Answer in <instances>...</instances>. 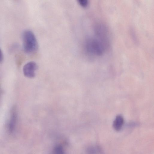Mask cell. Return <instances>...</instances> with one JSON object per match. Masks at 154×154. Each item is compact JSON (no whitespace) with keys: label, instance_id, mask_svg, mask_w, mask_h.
I'll list each match as a JSON object with an SVG mask.
<instances>
[{"label":"cell","instance_id":"cell-7","mask_svg":"<svg viewBox=\"0 0 154 154\" xmlns=\"http://www.w3.org/2000/svg\"><path fill=\"white\" fill-rule=\"evenodd\" d=\"M53 154H63V148L60 145H57L55 148Z\"/></svg>","mask_w":154,"mask_h":154},{"label":"cell","instance_id":"cell-8","mask_svg":"<svg viewBox=\"0 0 154 154\" xmlns=\"http://www.w3.org/2000/svg\"><path fill=\"white\" fill-rule=\"evenodd\" d=\"M78 3L80 6L84 8L87 7L89 4L88 0H79Z\"/></svg>","mask_w":154,"mask_h":154},{"label":"cell","instance_id":"cell-3","mask_svg":"<svg viewBox=\"0 0 154 154\" xmlns=\"http://www.w3.org/2000/svg\"><path fill=\"white\" fill-rule=\"evenodd\" d=\"M37 69V65L35 62H29L26 64L23 67L24 75L28 78H34L35 76V72Z\"/></svg>","mask_w":154,"mask_h":154},{"label":"cell","instance_id":"cell-5","mask_svg":"<svg viewBox=\"0 0 154 154\" xmlns=\"http://www.w3.org/2000/svg\"><path fill=\"white\" fill-rule=\"evenodd\" d=\"M124 123V120L123 117L121 115H118L116 116L113 124L114 128L116 131H119L121 129Z\"/></svg>","mask_w":154,"mask_h":154},{"label":"cell","instance_id":"cell-9","mask_svg":"<svg viewBox=\"0 0 154 154\" xmlns=\"http://www.w3.org/2000/svg\"><path fill=\"white\" fill-rule=\"evenodd\" d=\"M3 59V55L2 52L0 48V62H2Z\"/></svg>","mask_w":154,"mask_h":154},{"label":"cell","instance_id":"cell-1","mask_svg":"<svg viewBox=\"0 0 154 154\" xmlns=\"http://www.w3.org/2000/svg\"><path fill=\"white\" fill-rule=\"evenodd\" d=\"M85 48L88 53L96 56L103 54L105 48L102 41L94 38H89L86 40Z\"/></svg>","mask_w":154,"mask_h":154},{"label":"cell","instance_id":"cell-4","mask_svg":"<svg viewBox=\"0 0 154 154\" xmlns=\"http://www.w3.org/2000/svg\"><path fill=\"white\" fill-rule=\"evenodd\" d=\"M17 114L16 107L14 106L11 109L10 117L8 124L9 132L12 133L15 128L17 120Z\"/></svg>","mask_w":154,"mask_h":154},{"label":"cell","instance_id":"cell-6","mask_svg":"<svg viewBox=\"0 0 154 154\" xmlns=\"http://www.w3.org/2000/svg\"><path fill=\"white\" fill-rule=\"evenodd\" d=\"M101 151L100 148L97 146H91L87 149L88 154H98Z\"/></svg>","mask_w":154,"mask_h":154},{"label":"cell","instance_id":"cell-2","mask_svg":"<svg viewBox=\"0 0 154 154\" xmlns=\"http://www.w3.org/2000/svg\"><path fill=\"white\" fill-rule=\"evenodd\" d=\"M23 37L24 51L28 54H32L35 52L38 48V44L33 33L29 30H26L23 33Z\"/></svg>","mask_w":154,"mask_h":154}]
</instances>
